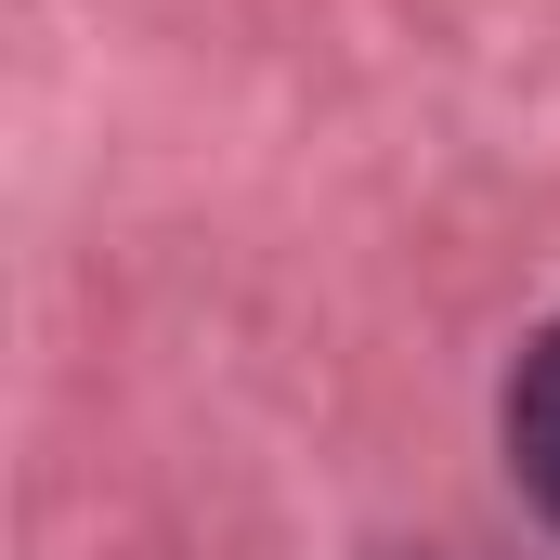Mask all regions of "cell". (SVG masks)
<instances>
[{
    "label": "cell",
    "instance_id": "obj_1",
    "mask_svg": "<svg viewBox=\"0 0 560 560\" xmlns=\"http://www.w3.org/2000/svg\"><path fill=\"white\" fill-rule=\"evenodd\" d=\"M509 469H522V495L560 522V326L522 352V378H509Z\"/></svg>",
    "mask_w": 560,
    "mask_h": 560
}]
</instances>
